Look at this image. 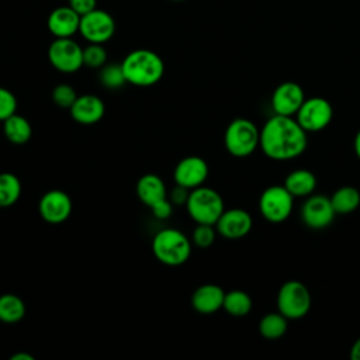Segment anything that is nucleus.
Listing matches in <instances>:
<instances>
[{
    "mask_svg": "<svg viewBox=\"0 0 360 360\" xmlns=\"http://www.w3.org/2000/svg\"><path fill=\"white\" fill-rule=\"evenodd\" d=\"M215 235H217V228L214 229V225L197 224V226L193 229L191 240L197 248L207 249L214 243Z\"/></svg>",
    "mask_w": 360,
    "mask_h": 360,
    "instance_id": "c756f323",
    "label": "nucleus"
},
{
    "mask_svg": "<svg viewBox=\"0 0 360 360\" xmlns=\"http://www.w3.org/2000/svg\"><path fill=\"white\" fill-rule=\"evenodd\" d=\"M51 65L62 73H75L83 66V48L72 38H55L48 48Z\"/></svg>",
    "mask_w": 360,
    "mask_h": 360,
    "instance_id": "6e6552de",
    "label": "nucleus"
},
{
    "mask_svg": "<svg viewBox=\"0 0 360 360\" xmlns=\"http://www.w3.org/2000/svg\"><path fill=\"white\" fill-rule=\"evenodd\" d=\"M307 131L292 117L274 114L260 129L259 146L273 160H291L307 148Z\"/></svg>",
    "mask_w": 360,
    "mask_h": 360,
    "instance_id": "f257e3e1",
    "label": "nucleus"
},
{
    "mask_svg": "<svg viewBox=\"0 0 360 360\" xmlns=\"http://www.w3.org/2000/svg\"><path fill=\"white\" fill-rule=\"evenodd\" d=\"M173 1H183V0H173Z\"/></svg>",
    "mask_w": 360,
    "mask_h": 360,
    "instance_id": "e433bc0d",
    "label": "nucleus"
},
{
    "mask_svg": "<svg viewBox=\"0 0 360 360\" xmlns=\"http://www.w3.org/2000/svg\"><path fill=\"white\" fill-rule=\"evenodd\" d=\"M350 357L353 360H360V338L353 343V346L350 349Z\"/></svg>",
    "mask_w": 360,
    "mask_h": 360,
    "instance_id": "72a5a7b5",
    "label": "nucleus"
},
{
    "mask_svg": "<svg viewBox=\"0 0 360 360\" xmlns=\"http://www.w3.org/2000/svg\"><path fill=\"white\" fill-rule=\"evenodd\" d=\"M336 212L330 198L325 195H311L301 208V218L311 229H323L329 226Z\"/></svg>",
    "mask_w": 360,
    "mask_h": 360,
    "instance_id": "4468645a",
    "label": "nucleus"
},
{
    "mask_svg": "<svg viewBox=\"0 0 360 360\" xmlns=\"http://www.w3.org/2000/svg\"><path fill=\"white\" fill-rule=\"evenodd\" d=\"M135 191L141 202L150 210L167 200V188L165 181L153 173L141 176L136 181Z\"/></svg>",
    "mask_w": 360,
    "mask_h": 360,
    "instance_id": "a211bd4d",
    "label": "nucleus"
},
{
    "mask_svg": "<svg viewBox=\"0 0 360 360\" xmlns=\"http://www.w3.org/2000/svg\"><path fill=\"white\" fill-rule=\"evenodd\" d=\"M333 117V108L330 103L323 97L305 98L295 120L307 132H318L325 129Z\"/></svg>",
    "mask_w": 360,
    "mask_h": 360,
    "instance_id": "1a4fd4ad",
    "label": "nucleus"
},
{
    "mask_svg": "<svg viewBox=\"0 0 360 360\" xmlns=\"http://www.w3.org/2000/svg\"><path fill=\"white\" fill-rule=\"evenodd\" d=\"M252 225L253 221L248 211L242 208H231L224 210L215 224V228L225 239H240L250 232Z\"/></svg>",
    "mask_w": 360,
    "mask_h": 360,
    "instance_id": "2eb2a0df",
    "label": "nucleus"
},
{
    "mask_svg": "<svg viewBox=\"0 0 360 360\" xmlns=\"http://www.w3.org/2000/svg\"><path fill=\"white\" fill-rule=\"evenodd\" d=\"M225 291L212 283L197 287L191 295V307L200 314H214L222 308Z\"/></svg>",
    "mask_w": 360,
    "mask_h": 360,
    "instance_id": "6ab92c4d",
    "label": "nucleus"
},
{
    "mask_svg": "<svg viewBox=\"0 0 360 360\" xmlns=\"http://www.w3.org/2000/svg\"><path fill=\"white\" fill-rule=\"evenodd\" d=\"M152 252L166 266H181L191 255V240L179 229L165 228L155 233Z\"/></svg>",
    "mask_w": 360,
    "mask_h": 360,
    "instance_id": "7ed1b4c3",
    "label": "nucleus"
},
{
    "mask_svg": "<svg viewBox=\"0 0 360 360\" xmlns=\"http://www.w3.org/2000/svg\"><path fill=\"white\" fill-rule=\"evenodd\" d=\"M80 35L93 44H105L115 32V22L111 14L104 10L94 8L80 17Z\"/></svg>",
    "mask_w": 360,
    "mask_h": 360,
    "instance_id": "9d476101",
    "label": "nucleus"
},
{
    "mask_svg": "<svg viewBox=\"0 0 360 360\" xmlns=\"http://www.w3.org/2000/svg\"><path fill=\"white\" fill-rule=\"evenodd\" d=\"M46 25L55 38H72L79 32L80 15L72 7L60 6L51 11Z\"/></svg>",
    "mask_w": 360,
    "mask_h": 360,
    "instance_id": "dca6fc26",
    "label": "nucleus"
},
{
    "mask_svg": "<svg viewBox=\"0 0 360 360\" xmlns=\"http://www.w3.org/2000/svg\"><path fill=\"white\" fill-rule=\"evenodd\" d=\"M127 83L149 87L160 82L165 75L163 59L150 49H135L121 62Z\"/></svg>",
    "mask_w": 360,
    "mask_h": 360,
    "instance_id": "f03ea898",
    "label": "nucleus"
},
{
    "mask_svg": "<svg viewBox=\"0 0 360 360\" xmlns=\"http://www.w3.org/2000/svg\"><path fill=\"white\" fill-rule=\"evenodd\" d=\"M72 118L82 125L97 124L105 112L104 101L94 94L77 96L73 105L69 108Z\"/></svg>",
    "mask_w": 360,
    "mask_h": 360,
    "instance_id": "f3484780",
    "label": "nucleus"
},
{
    "mask_svg": "<svg viewBox=\"0 0 360 360\" xmlns=\"http://www.w3.org/2000/svg\"><path fill=\"white\" fill-rule=\"evenodd\" d=\"M107 63V51L103 44L89 42L86 48H83V66L90 69H101Z\"/></svg>",
    "mask_w": 360,
    "mask_h": 360,
    "instance_id": "cd10ccee",
    "label": "nucleus"
},
{
    "mask_svg": "<svg viewBox=\"0 0 360 360\" xmlns=\"http://www.w3.org/2000/svg\"><path fill=\"white\" fill-rule=\"evenodd\" d=\"M3 134L8 142L14 145H24L32 136V127L25 117L15 112L3 121Z\"/></svg>",
    "mask_w": 360,
    "mask_h": 360,
    "instance_id": "aec40b11",
    "label": "nucleus"
},
{
    "mask_svg": "<svg viewBox=\"0 0 360 360\" xmlns=\"http://www.w3.org/2000/svg\"><path fill=\"white\" fill-rule=\"evenodd\" d=\"M287 330V318L281 312L266 314L259 322V332L263 338L276 340Z\"/></svg>",
    "mask_w": 360,
    "mask_h": 360,
    "instance_id": "a878e982",
    "label": "nucleus"
},
{
    "mask_svg": "<svg viewBox=\"0 0 360 360\" xmlns=\"http://www.w3.org/2000/svg\"><path fill=\"white\" fill-rule=\"evenodd\" d=\"M17 107H18V101L15 94L11 90L0 86V121L3 122L4 120L15 114Z\"/></svg>",
    "mask_w": 360,
    "mask_h": 360,
    "instance_id": "7c9ffc66",
    "label": "nucleus"
},
{
    "mask_svg": "<svg viewBox=\"0 0 360 360\" xmlns=\"http://www.w3.org/2000/svg\"><path fill=\"white\" fill-rule=\"evenodd\" d=\"M304 101V90L295 82H284L278 84L271 94V108L277 115L294 117Z\"/></svg>",
    "mask_w": 360,
    "mask_h": 360,
    "instance_id": "f8f14e48",
    "label": "nucleus"
},
{
    "mask_svg": "<svg viewBox=\"0 0 360 360\" xmlns=\"http://www.w3.org/2000/svg\"><path fill=\"white\" fill-rule=\"evenodd\" d=\"M22 186L20 179L10 172L0 173V208L14 205L21 197Z\"/></svg>",
    "mask_w": 360,
    "mask_h": 360,
    "instance_id": "b1692460",
    "label": "nucleus"
},
{
    "mask_svg": "<svg viewBox=\"0 0 360 360\" xmlns=\"http://www.w3.org/2000/svg\"><path fill=\"white\" fill-rule=\"evenodd\" d=\"M260 131L248 118H235L229 122L224 134L226 150L235 158H246L259 146Z\"/></svg>",
    "mask_w": 360,
    "mask_h": 360,
    "instance_id": "39448f33",
    "label": "nucleus"
},
{
    "mask_svg": "<svg viewBox=\"0 0 360 360\" xmlns=\"http://www.w3.org/2000/svg\"><path fill=\"white\" fill-rule=\"evenodd\" d=\"M72 200L63 190H48L38 202L39 215L48 224H62L72 214Z\"/></svg>",
    "mask_w": 360,
    "mask_h": 360,
    "instance_id": "9b49d317",
    "label": "nucleus"
},
{
    "mask_svg": "<svg viewBox=\"0 0 360 360\" xmlns=\"http://www.w3.org/2000/svg\"><path fill=\"white\" fill-rule=\"evenodd\" d=\"M186 208L190 218L195 224L208 225H215L225 210L221 194L217 190L205 186L190 190Z\"/></svg>",
    "mask_w": 360,
    "mask_h": 360,
    "instance_id": "20e7f679",
    "label": "nucleus"
},
{
    "mask_svg": "<svg viewBox=\"0 0 360 360\" xmlns=\"http://www.w3.org/2000/svg\"><path fill=\"white\" fill-rule=\"evenodd\" d=\"M294 195L284 186L267 187L259 198V210L270 222L285 221L292 211Z\"/></svg>",
    "mask_w": 360,
    "mask_h": 360,
    "instance_id": "0eeeda50",
    "label": "nucleus"
},
{
    "mask_svg": "<svg viewBox=\"0 0 360 360\" xmlns=\"http://www.w3.org/2000/svg\"><path fill=\"white\" fill-rule=\"evenodd\" d=\"M210 173L207 162L200 156H186L174 167L173 179L176 184H180L188 190L204 184Z\"/></svg>",
    "mask_w": 360,
    "mask_h": 360,
    "instance_id": "ddd939ff",
    "label": "nucleus"
},
{
    "mask_svg": "<svg viewBox=\"0 0 360 360\" xmlns=\"http://www.w3.org/2000/svg\"><path fill=\"white\" fill-rule=\"evenodd\" d=\"M77 98L75 87L68 83H59L52 90V101L62 108H70Z\"/></svg>",
    "mask_w": 360,
    "mask_h": 360,
    "instance_id": "c85d7f7f",
    "label": "nucleus"
},
{
    "mask_svg": "<svg viewBox=\"0 0 360 360\" xmlns=\"http://www.w3.org/2000/svg\"><path fill=\"white\" fill-rule=\"evenodd\" d=\"M330 202L336 214H350L360 205V191L356 187L343 186L332 194Z\"/></svg>",
    "mask_w": 360,
    "mask_h": 360,
    "instance_id": "4be33fe9",
    "label": "nucleus"
},
{
    "mask_svg": "<svg viewBox=\"0 0 360 360\" xmlns=\"http://www.w3.org/2000/svg\"><path fill=\"white\" fill-rule=\"evenodd\" d=\"M25 315L24 301L11 292L0 295V321L4 323L20 322Z\"/></svg>",
    "mask_w": 360,
    "mask_h": 360,
    "instance_id": "5701e85b",
    "label": "nucleus"
},
{
    "mask_svg": "<svg viewBox=\"0 0 360 360\" xmlns=\"http://www.w3.org/2000/svg\"><path fill=\"white\" fill-rule=\"evenodd\" d=\"M68 6L72 7L82 17L97 8V0H69Z\"/></svg>",
    "mask_w": 360,
    "mask_h": 360,
    "instance_id": "473e14b6",
    "label": "nucleus"
},
{
    "mask_svg": "<svg viewBox=\"0 0 360 360\" xmlns=\"http://www.w3.org/2000/svg\"><path fill=\"white\" fill-rule=\"evenodd\" d=\"M188 194H190L188 188H186L180 184H176L170 191H167V198L170 200V202L173 205L179 207V205H186Z\"/></svg>",
    "mask_w": 360,
    "mask_h": 360,
    "instance_id": "2f4dec72",
    "label": "nucleus"
},
{
    "mask_svg": "<svg viewBox=\"0 0 360 360\" xmlns=\"http://www.w3.org/2000/svg\"><path fill=\"white\" fill-rule=\"evenodd\" d=\"M10 360H34V356H31L28 353H24V352H18L14 356H11Z\"/></svg>",
    "mask_w": 360,
    "mask_h": 360,
    "instance_id": "f704fd0d",
    "label": "nucleus"
},
{
    "mask_svg": "<svg viewBox=\"0 0 360 360\" xmlns=\"http://www.w3.org/2000/svg\"><path fill=\"white\" fill-rule=\"evenodd\" d=\"M284 187L294 197L311 195L316 187V176L308 169L294 170L285 177Z\"/></svg>",
    "mask_w": 360,
    "mask_h": 360,
    "instance_id": "412c9836",
    "label": "nucleus"
},
{
    "mask_svg": "<svg viewBox=\"0 0 360 360\" xmlns=\"http://www.w3.org/2000/svg\"><path fill=\"white\" fill-rule=\"evenodd\" d=\"M311 308V294L301 281H285L277 294V309L287 319L304 318Z\"/></svg>",
    "mask_w": 360,
    "mask_h": 360,
    "instance_id": "423d86ee",
    "label": "nucleus"
},
{
    "mask_svg": "<svg viewBox=\"0 0 360 360\" xmlns=\"http://www.w3.org/2000/svg\"><path fill=\"white\" fill-rule=\"evenodd\" d=\"M353 146H354L356 156H357L359 160H360V129L357 131V134H356V136H354V143H353Z\"/></svg>",
    "mask_w": 360,
    "mask_h": 360,
    "instance_id": "c9c22d12",
    "label": "nucleus"
},
{
    "mask_svg": "<svg viewBox=\"0 0 360 360\" xmlns=\"http://www.w3.org/2000/svg\"><path fill=\"white\" fill-rule=\"evenodd\" d=\"M98 80H100L103 87L110 89V90L121 89L127 83V79H125V75H124L121 63L120 65H117V63H105L101 68V70H100Z\"/></svg>",
    "mask_w": 360,
    "mask_h": 360,
    "instance_id": "bb28decb",
    "label": "nucleus"
},
{
    "mask_svg": "<svg viewBox=\"0 0 360 360\" xmlns=\"http://www.w3.org/2000/svg\"><path fill=\"white\" fill-rule=\"evenodd\" d=\"M222 308L232 316L240 318L250 312L252 309V298L248 292L242 290H231L225 292Z\"/></svg>",
    "mask_w": 360,
    "mask_h": 360,
    "instance_id": "393cba45",
    "label": "nucleus"
}]
</instances>
